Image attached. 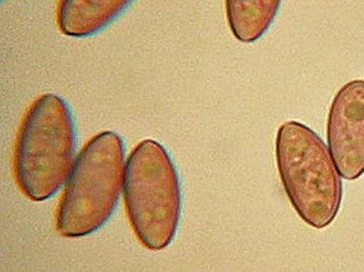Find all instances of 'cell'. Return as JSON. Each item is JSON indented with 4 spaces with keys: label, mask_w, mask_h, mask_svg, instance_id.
I'll list each match as a JSON object with an SVG mask.
<instances>
[{
    "label": "cell",
    "mask_w": 364,
    "mask_h": 272,
    "mask_svg": "<svg viewBox=\"0 0 364 272\" xmlns=\"http://www.w3.org/2000/svg\"><path fill=\"white\" fill-rule=\"evenodd\" d=\"M75 126L67 102L48 93L33 102L16 136V185L34 202L53 197L75 165Z\"/></svg>",
    "instance_id": "obj_1"
},
{
    "label": "cell",
    "mask_w": 364,
    "mask_h": 272,
    "mask_svg": "<svg viewBox=\"0 0 364 272\" xmlns=\"http://www.w3.org/2000/svg\"><path fill=\"white\" fill-rule=\"evenodd\" d=\"M124 139L112 131L92 137L75 161L57 211L63 237L95 234L117 207L124 180Z\"/></svg>",
    "instance_id": "obj_2"
},
{
    "label": "cell",
    "mask_w": 364,
    "mask_h": 272,
    "mask_svg": "<svg viewBox=\"0 0 364 272\" xmlns=\"http://www.w3.org/2000/svg\"><path fill=\"white\" fill-rule=\"evenodd\" d=\"M275 157L285 193L300 219L314 229L332 224L343 186L327 144L306 124L289 121L279 127Z\"/></svg>",
    "instance_id": "obj_3"
},
{
    "label": "cell",
    "mask_w": 364,
    "mask_h": 272,
    "mask_svg": "<svg viewBox=\"0 0 364 272\" xmlns=\"http://www.w3.org/2000/svg\"><path fill=\"white\" fill-rule=\"evenodd\" d=\"M124 200L139 242L151 251L166 249L181 219V185L171 157L157 141L145 139L129 153Z\"/></svg>",
    "instance_id": "obj_4"
},
{
    "label": "cell",
    "mask_w": 364,
    "mask_h": 272,
    "mask_svg": "<svg viewBox=\"0 0 364 272\" xmlns=\"http://www.w3.org/2000/svg\"><path fill=\"white\" fill-rule=\"evenodd\" d=\"M327 141L339 175L358 180L364 173V80L346 83L333 98Z\"/></svg>",
    "instance_id": "obj_5"
},
{
    "label": "cell",
    "mask_w": 364,
    "mask_h": 272,
    "mask_svg": "<svg viewBox=\"0 0 364 272\" xmlns=\"http://www.w3.org/2000/svg\"><path fill=\"white\" fill-rule=\"evenodd\" d=\"M134 0H59L57 24L67 37L95 36L114 22Z\"/></svg>",
    "instance_id": "obj_6"
},
{
    "label": "cell",
    "mask_w": 364,
    "mask_h": 272,
    "mask_svg": "<svg viewBox=\"0 0 364 272\" xmlns=\"http://www.w3.org/2000/svg\"><path fill=\"white\" fill-rule=\"evenodd\" d=\"M282 0H225L226 21L241 43H254L273 26Z\"/></svg>",
    "instance_id": "obj_7"
}]
</instances>
